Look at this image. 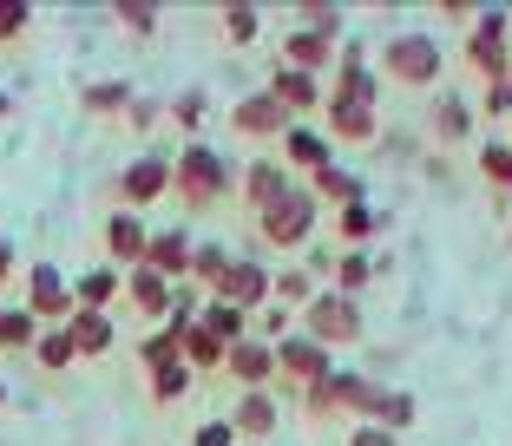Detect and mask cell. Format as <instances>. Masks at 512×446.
<instances>
[{"mask_svg": "<svg viewBox=\"0 0 512 446\" xmlns=\"http://www.w3.org/2000/svg\"><path fill=\"white\" fill-rule=\"evenodd\" d=\"M283 99H289V105H309V99H316V79H302V73H283Z\"/></svg>", "mask_w": 512, "mask_h": 446, "instance_id": "24", "label": "cell"}, {"mask_svg": "<svg viewBox=\"0 0 512 446\" xmlns=\"http://www.w3.org/2000/svg\"><path fill=\"white\" fill-rule=\"evenodd\" d=\"M342 223H348V237H368V230H375V217H368L362 204H348V217H342Z\"/></svg>", "mask_w": 512, "mask_h": 446, "instance_id": "28", "label": "cell"}, {"mask_svg": "<svg viewBox=\"0 0 512 446\" xmlns=\"http://www.w3.org/2000/svg\"><path fill=\"white\" fill-rule=\"evenodd\" d=\"M276 427V407L263 401V394H250V401H243V433H270Z\"/></svg>", "mask_w": 512, "mask_h": 446, "instance_id": "17", "label": "cell"}, {"mask_svg": "<svg viewBox=\"0 0 512 446\" xmlns=\"http://www.w3.org/2000/svg\"><path fill=\"white\" fill-rule=\"evenodd\" d=\"M302 223H309V197H296V191H283L270 210H263V230H276V237H296Z\"/></svg>", "mask_w": 512, "mask_h": 446, "instance_id": "6", "label": "cell"}, {"mask_svg": "<svg viewBox=\"0 0 512 446\" xmlns=\"http://www.w3.org/2000/svg\"><path fill=\"white\" fill-rule=\"evenodd\" d=\"M289 151L302 164H329V138H316V132H289Z\"/></svg>", "mask_w": 512, "mask_h": 446, "instance_id": "16", "label": "cell"}, {"mask_svg": "<svg viewBox=\"0 0 512 446\" xmlns=\"http://www.w3.org/2000/svg\"><path fill=\"white\" fill-rule=\"evenodd\" d=\"M184 381H191V374H184V368H178V361H165V368L151 374V387H158V401H165V394H178V387H184Z\"/></svg>", "mask_w": 512, "mask_h": 446, "instance_id": "23", "label": "cell"}, {"mask_svg": "<svg viewBox=\"0 0 512 446\" xmlns=\"http://www.w3.org/2000/svg\"><path fill=\"white\" fill-rule=\"evenodd\" d=\"M0 342H33V315H27V309L0 315Z\"/></svg>", "mask_w": 512, "mask_h": 446, "instance_id": "20", "label": "cell"}, {"mask_svg": "<svg viewBox=\"0 0 512 446\" xmlns=\"http://www.w3.org/2000/svg\"><path fill=\"white\" fill-rule=\"evenodd\" d=\"M7 269H14V243L0 237V276H7Z\"/></svg>", "mask_w": 512, "mask_h": 446, "instance_id": "32", "label": "cell"}, {"mask_svg": "<svg viewBox=\"0 0 512 446\" xmlns=\"http://www.w3.org/2000/svg\"><path fill=\"white\" fill-rule=\"evenodd\" d=\"M20 27H27V7H0V40H14Z\"/></svg>", "mask_w": 512, "mask_h": 446, "instance_id": "27", "label": "cell"}, {"mask_svg": "<svg viewBox=\"0 0 512 446\" xmlns=\"http://www.w3.org/2000/svg\"><path fill=\"white\" fill-rule=\"evenodd\" d=\"M224 33H230L237 46H250V40H256V7H230V14H224Z\"/></svg>", "mask_w": 512, "mask_h": 446, "instance_id": "18", "label": "cell"}, {"mask_svg": "<svg viewBox=\"0 0 512 446\" xmlns=\"http://www.w3.org/2000/svg\"><path fill=\"white\" fill-rule=\"evenodd\" d=\"M165 184H171V158L151 151V158H138L119 178V191H125V204H151V197H165Z\"/></svg>", "mask_w": 512, "mask_h": 446, "instance_id": "1", "label": "cell"}, {"mask_svg": "<svg viewBox=\"0 0 512 446\" xmlns=\"http://www.w3.org/2000/svg\"><path fill=\"white\" fill-rule=\"evenodd\" d=\"M197 446H230V427H224V420H211V427H197Z\"/></svg>", "mask_w": 512, "mask_h": 446, "instance_id": "30", "label": "cell"}, {"mask_svg": "<svg viewBox=\"0 0 512 446\" xmlns=\"http://www.w3.org/2000/svg\"><path fill=\"white\" fill-rule=\"evenodd\" d=\"M388 66H394V73H407V79H434V46H427V40H394L388 46Z\"/></svg>", "mask_w": 512, "mask_h": 446, "instance_id": "4", "label": "cell"}, {"mask_svg": "<svg viewBox=\"0 0 512 446\" xmlns=\"http://www.w3.org/2000/svg\"><path fill=\"white\" fill-rule=\"evenodd\" d=\"M184 230H165V237H151V269H184Z\"/></svg>", "mask_w": 512, "mask_h": 446, "instance_id": "10", "label": "cell"}, {"mask_svg": "<svg viewBox=\"0 0 512 446\" xmlns=\"http://www.w3.org/2000/svg\"><path fill=\"white\" fill-rule=\"evenodd\" d=\"M106 243H112V256H138V250H145V230H138L132 210H119V217L106 223Z\"/></svg>", "mask_w": 512, "mask_h": 446, "instance_id": "8", "label": "cell"}, {"mask_svg": "<svg viewBox=\"0 0 512 446\" xmlns=\"http://www.w3.org/2000/svg\"><path fill=\"white\" fill-rule=\"evenodd\" d=\"M132 289H138V309H151V315H158V309H165V276H158V269H138V276H132Z\"/></svg>", "mask_w": 512, "mask_h": 446, "instance_id": "11", "label": "cell"}, {"mask_svg": "<svg viewBox=\"0 0 512 446\" xmlns=\"http://www.w3.org/2000/svg\"><path fill=\"white\" fill-rule=\"evenodd\" d=\"M224 296H230V309H256V302L270 296V276H263L256 263H237V269H230V283H224Z\"/></svg>", "mask_w": 512, "mask_h": 446, "instance_id": "3", "label": "cell"}, {"mask_svg": "<svg viewBox=\"0 0 512 446\" xmlns=\"http://www.w3.org/2000/svg\"><path fill=\"white\" fill-rule=\"evenodd\" d=\"M355 446H394V433L388 427H362V433H355Z\"/></svg>", "mask_w": 512, "mask_h": 446, "instance_id": "31", "label": "cell"}, {"mask_svg": "<svg viewBox=\"0 0 512 446\" xmlns=\"http://www.w3.org/2000/svg\"><path fill=\"white\" fill-rule=\"evenodd\" d=\"M73 296H79V302H86V309H92V315H99V309H106V302H112V296H119V269H92V276H86V283H79V289H73Z\"/></svg>", "mask_w": 512, "mask_h": 446, "instance_id": "9", "label": "cell"}, {"mask_svg": "<svg viewBox=\"0 0 512 446\" xmlns=\"http://www.w3.org/2000/svg\"><path fill=\"white\" fill-rule=\"evenodd\" d=\"M316 328L322 335H348V328H355V309H348V302H316Z\"/></svg>", "mask_w": 512, "mask_h": 446, "instance_id": "12", "label": "cell"}, {"mask_svg": "<svg viewBox=\"0 0 512 446\" xmlns=\"http://www.w3.org/2000/svg\"><path fill=\"white\" fill-rule=\"evenodd\" d=\"M0 401H7V394H0Z\"/></svg>", "mask_w": 512, "mask_h": 446, "instance_id": "33", "label": "cell"}, {"mask_svg": "<svg viewBox=\"0 0 512 446\" xmlns=\"http://www.w3.org/2000/svg\"><path fill=\"white\" fill-rule=\"evenodd\" d=\"M316 184H322V197H342V204H348L355 191H362V184H355V178H342V171H316Z\"/></svg>", "mask_w": 512, "mask_h": 446, "instance_id": "21", "label": "cell"}, {"mask_svg": "<svg viewBox=\"0 0 512 446\" xmlns=\"http://www.w3.org/2000/svg\"><path fill=\"white\" fill-rule=\"evenodd\" d=\"M33 309H40V315H66V309H73V289H66L60 283V269H33Z\"/></svg>", "mask_w": 512, "mask_h": 446, "instance_id": "5", "label": "cell"}, {"mask_svg": "<svg viewBox=\"0 0 512 446\" xmlns=\"http://www.w3.org/2000/svg\"><path fill=\"white\" fill-rule=\"evenodd\" d=\"M66 335H73V355H106V342H112V322H106V315H79V322L73 328H66Z\"/></svg>", "mask_w": 512, "mask_h": 446, "instance_id": "7", "label": "cell"}, {"mask_svg": "<svg viewBox=\"0 0 512 446\" xmlns=\"http://www.w3.org/2000/svg\"><path fill=\"white\" fill-rule=\"evenodd\" d=\"M119 20H125V27H138V33L158 27V14H151V7H119Z\"/></svg>", "mask_w": 512, "mask_h": 446, "instance_id": "29", "label": "cell"}, {"mask_svg": "<svg viewBox=\"0 0 512 446\" xmlns=\"http://www.w3.org/2000/svg\"><path fill=\"white\" fill-rule=\"evenodd\" d=\"M381 414H388V427H401V420L414 414V401H407V394H381Z\"/></svg>", "mask_w": 512, "mask_h": 446, "instance_id": "25", "label": "cell"}, {"mask_svg": "<svg viewBox=\"0 0 512 446\" xmlns=\"http://www.w3.org/2000/svg\"><path fill=\"white\" fill-rule=\"evenodd\" d=\"M276 119H283V105H276V99H250L237 112V125H250V132H263V125H276Z\"/></svg>", "mask_w": 512, "mask_h": 446, "instance_id": "15", "label": "cell"}, {"mask_svg": "<svg viewBox=\"0 0 512 446\" xmlns=\"http://www.w3.org/2000/svg\"><path fill=\"white\" fill-rule=\"evenodd\" d=\"M217 355H224V348H217L211 328H204V335H191V361H217Z\"/></svg>", "mask_w": 512, "mask_h": 446, "instance_id": "26", "label": "cell"}, {"mask_svg": "<svg viewBox=\"0 0 512 446\" xmlns=\"http://www.w3.org/2000/svg\"><path fill=\"white\" fill-rule=\"evenodd\" d=\"M204 328H211V335H237V328H243V309H230V302H211Z\"/></svg>", "mask_w": 512, "mask_h": 446, "instance_id": "19", "label": "cell"}, {"mask_svg": "<svg viewBox=\"0 0 512 446\" xmlns=\"http://www.w3.org/2000/svg\"><path fill=\"white\" fill-rule=\"evenodd\" d=\"M40 361H46V368H66V361H73V335H66V328L40 335Z\"/></svg>", "mask_w": 512, "mask_h": 446, "instance_id": "14", "label": "cell"}, {"mask_svg": "<svg viewBox=\"0 0 512 446\" xmlns=\"http://www.w3.org/2000/svg\"><path fill=\"white\" fill-rule=\"evenodd\" d=\"M250 197H256V204H276V197H283V171H270V164H250Z\"/></svg>", "mask_w": 512, "mask_h": 446, "instance_id": "13", "label": "cell"}, {"mask_svg": "<svg viewBox=\"0 0 512 446\" xmlns=\"http://www.w3.org/2000/svg\"><path fill=\"white\" fill-rule=\"evenodd\" d=\"M178 184H184V197H191V204H204V197L224 191V164H217L204 145H191V151H184V178Z\"/></svg>", "mask_w": 512, "mask_h": 446, "instance_id": "2", "label": "cell"}, {"mask_svg": "<svg viewBox=\"0 0 512 446\" xmlns=\"http://www.w3.org/2000/svg\"><path fill=\"white\" fill-rule=\"evenodd\" d=\"M237 348H243V355H230V368H237V374H263V368H270V355H263L256 342H237Z\"/></svg>", "mask_w": 512, "mask_h": 446, "instance_id": "22", "label": "cell"}]
</instances>
